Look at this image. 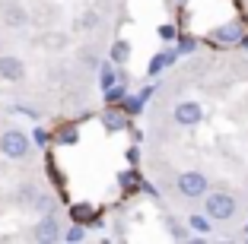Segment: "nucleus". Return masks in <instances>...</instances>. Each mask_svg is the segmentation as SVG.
<instances>
[{
    "label": "nucleus",
    "mask_w": 248,
    "mask_h": 244,
    "mask_svg": "<svg viewBox=\"0 0 248 244\" xmlns=\"http://www.w3.org/2000/svg\"><path fill=\"white\" fill-rule=\"evenodd\" d=\"M32 149V140L22 133V130H7L3 137H0V152L7 158H26Z\"/></svg>",
    "instance_id": "obj_1"
},
{
    "label": "nucleus",
    "mask_w": 248,
    "mask_h": 244,
    "mask_svg": "<svg viewBox=\"0 0 248 244\" xmlns=\"http://www.w3.org/2000/svg\"><path fill=\"white\" fill-rule=\"evenodd\" d=\"M204 206H207V215H210V219L223 222V219H232V213H235V197H229V194H210Z\"/></svg>",
    "instance_id": "obj_2"
},
{
    "label": "nucleus",
    "mask_w": 248,
    "mask_h": 244,
    "mask_svg": "<svg viewBox=\"0 0 248 244\" xmlns=\"http://www.w3.org/2000/svg\"><path fill=\"white\" fill-rule=\"evenodd\" d=\"M178 190H182L188 200L204 197L207 194V174H201V172H185V174H178Z\"/></svg>",
    "instance_id": "obj_3"
},
{
    "label": "nucleus",
    "mask_w": 248,
    "mask_h": 244,
    "mask_svg": "<svg viewBox=\"0 0 248 244\" xmlns=\"http://www.w3.org/2000/svg\"><path fill=\"white\" fill-rule=\"evenodd\" d=\"M201 117H204V111H201L197 101H182V105H175V124H182V127H194V124H201Z\"/></svg>",
    "instance_id": "obj_4"
},
{
    "label": "nucleus",
    "mask_w": 248,
    "mask_h": 244,
    "mask_svg": "<svg viewBox=\"0 0 248 244\" xmlns=\"http://www.w3.org/2000/svg\"><path fill=\"white\" fill-rule=\"evenodd\" d=\"M0 76L16 83V79L26 76V64H22L19 57H13V54H3V57H0Z\"/></svg>",
    "instance_id": "obj_5"
},
{
    "label": "nucleus",
    "mask_w": 248,
    "mask_h": 244,
    "mask_svg": "<svg viewBox=\"0 0 248 244\" xmlns=\"http://www.w3.org/2000/svg\"><path fill=\"white\" fill-rule=\"evenodd\" d=\"M245 35L242 32V22H226V26H219V29H213V42H219V44H235L239 38Z\"/></svg>",
    "instance_id": "obj_6"
},
{
    "label": "nucleus",
    "mask_w": 248,
    "mask_h": 244,
    "mask_svg": "<svg viewBox=\"0 0 248 244\" xmlns=\"http://www.w3.org/2000/svg\"><path fill=\"white\" fill-rule=\"evenodd\" d=\"M32 235H35L38 241H58V238H61V225H58V219H54V215H45L42 222L35 225V231H32Z\"/></svg>",
    "instance_id": "obj_7"
},
{
    "label": "nucleus",
    "mask_w": 248,
    "mask_h": 244,
    "mask_svg": "<svg viewBox=\"0 0 248 244\" xmlns=\"http://www.w3.org/2000/svg\"><path fill=\"white\" fill-rule=\"evenodd\" d=\"M3 22H7L10 29H22L29 22V16H26V10L19 3H3Z\"/></svg>",
    "instance_id": "obj_8"
},
{
    "label": "nucleus",
    "mask_w": 248,
    "mask_h": 244,
    "mask_svg": "<svg viewBox=\"0 0 248 244\" xmlns=\"http://www.w3.org/2000/svg\"><path fill=\"white\" fill-rule=\"evenodd\" d=\"M102 121H105V127H108V130H124V127H127V117L118 115V111H105Z\"/></svg>",
    "instance_id": "obj_9"
},
{
    "label": "nucleus",
    "mask_w": 248,
    "mask_h": 244,
    "mask_svg": "<svg viewBox=\"0 0 248 244\" xmlns=\"http://www.w3.org/2000/svg\"><path fill=\"white\" fill-rule=\"evenodd\" d=\"M127 57H131V44H127V42H115V48H111V60H115V64H124Z\"/></svg>",
    "instance_id": "obj_10"
},
{
    "label": "nucleus",
    "mask_w": 248,
    "mask_h": 244,
    "mask_svg": "<svg viewBox=\"0 0 248 244\" xmlns=\"http://www.w3.org/2000/svg\"><path fill=\"white\" fill-rule=\"evenodd\" d=\"M121 101H124V111H127V115H140V111H143V105H146L140 95H137V99H127V95H124Z\"/></svg>",
    "instance_id": "obj_11"
},
{
    "label": "nucleus",
    "mask_w": 248,
    "mask_h": 244,
    "mask_svg": "<svg viewBox=\"0 0 248 244\" xmlns=\"http://www.w3.org/2000/svg\"><path fill=\"white\" fill-rule=\"evenodd\" d=\"M105 99H108L111 105H118V101L124 99V86H121V83H118V86H115V83H111V86L105 89Z\"/></svg>",
    "instance_id": "obj_12"
},
{
    "label": "nucleus",
    "mask_w": 248,
    "mask_h": 244,
    "mask_svg": "<svg viewBox=\"0 0 248 244\" xmlns=\"http://www.w3.org/2000/svg\"><path fill=\"white\" fill-rule=\"evenodd\" d=\"M188 225H191L194 231H201V235H207V231H210V222H207L204 215H191V219H188Z\"/></svg>",
    "instance_id": "obj_13"
},
{
    "label": "nucleus",
    "mask_w": 248,
    "mask_h": 244,
    "mask_svg": "<svg viewBox=\"0 0 248 244\" xmlns=\"http://www.w3.org/2000/svg\"><path fill=\"white\" fill-rule=\"evenodd\" d=\"M70 213H73V219H77V222H83V219H89V215H93V206H89V203H80V206H73Z\"/></svg>",
    "instance_id": "obj_14"
},
{
    "label": "nucleus",
    "mask_w": 248,
    "mask_h": 244,
    "mask_svg": "<svg viewBox=\"0 0 248 244\" xmlns=\"http://www.w3.org/2000/svg\"><path fill=\"white\" fill-rule=\"evenodd\" d=\"M197 48V42H194V38H191V35H185V38H178V54H191V51H194Z\"/></svg>",
    "instance_id": "obj_15"
},
{
    "label": "nucleus",
    "mask_w": 248,
    "mask_h": 244,
    "mask_svg": "<svg viewBox=\"0 0 248 244\" xmlns=\"http://www.w3.org/2000/svg\"><path fill=\"white\" fill-rule=\"evenodd\" d=\"M115 76H118V73L111 70V64H105V67H102V76H99V83H102V89H108L111 83H115Z\"/></svg>",
    "instance_id": "obj_16"
},
{
    "label": "nucleus",
    "mask_w": 248,
    "mask_h": 244,
    "mask_svg": "<svg viewBox=\"0 0 248 244\" xmlns=\"http://www.w3.org/2000/svg\"><path fill=\"white\" fill-rule=\"evenodd\" d=\"M64 238H67V241H83V238H86V229H83V222H77Z\"/></svg>",
    "instance_id": "obj_17"
},
{
    "label": "nucleus",
    "mask_w": 248,
    "mask_h": 244,
    "mask_svg": "<svg viewBox=\"0 0 248 244\" xmlns=\"http://www.w3.org/2000/svg\"><path fill=\"white\" fill-rule=\"evenodd\" d=\"M162 67H169V64H166V54H156V57L150 60V76H156V73H162Z\"/></svg>",
    "instance_id": "obj_18"
},
{
    "label": "nucleus",
    "mask_w": 248,
    "mask_h": 244,
    "mask_svg": "<svg viewBox=\"0 0 248 244\" xmlns=\"http://www.w3.org/2000/svg\"><path fill=\"white\" fill-rule=\"evenodd\" d=\"M175 35H178L175 26H169V22H166V26H159V38H162V42H172Z\"/></svg>",
    "instance_id": "obj_19"
},
{
    "label": "nucleus",
    "mask_w": 248,
    "mask_h": 244,
    "mask_svg": "<svg viewBox=\"0 0 248 244\" xmlns=\"http://www.w3.org/2000/svg\"><path fill=\"white\" fill-rule=\"evenodd\" d=\"M61 143H77V130H73V127L61 130Z\"/></svg>",
    "instance_id": "obj_20"
},
{
    "label": "nucleus",
    "mask_w": 248,
    "mask_h": 244,
    "mask_svg": "<svg viewBox=\"0 0 248 244\" xmlns=\"http://www.w3.org/2000/svg\"><path fill=\"white\" fill-rule=\"evenodd\" d=\"M95 22H99V16H95V13H86V16L80 19V26H83V29H93Z\"/></svg>",
    "instance_id": "obj_21"
},
{
    "label": "nucleus",
    "mask_w": 248,
    "mask_h": 244,
    "mask_svg": "<svg viewBox=\"0 0 248 244\" xmlns=\"http://www.w3.org/2000/svg\"><path fill=\"white\" fill-rule=\"evenodd\" d=\"M35 143H38V146L48 143V133H45V130H35Z\"/></svg>",
    "instance_id": "obj_22"
},
{
    "label": "nucleus",
    "mask_w": 248,
    "mask_h": 244,
    "mask_svg": "<svg viewBox=\"0 0 248 244\" xmlns=\"http://www.w3.org/2000/svg\"><path fill=\"white\" fill-rule=\"evenodd\" d=\"M239 42H242V44H245V48H248V38H245V35H242V38H239Z\"/></svg>",
    "instance_id": "obj_23"
}]
</instances>
